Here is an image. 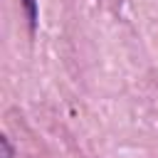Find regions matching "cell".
<instances>
[{
	"label": "cell",
	"instance_id": "obj_1",
	"mask_svg": "<svg viewBox=\"0 0 158 158\" xmlns=\"http://www.w3.org/2000/svg\"><path fill=\"white\" fill-rule=\"evenodd\" d=\"M22 5H25V12H27L30 25L35 27L37 25V0H22Z\"/></svg>",
	"mask_w": 158,
	"mask_h": 158
},
{
	"label": "cell",
	"instance_id": "obj_2",
	"mask_svg": "<svg viewBox=\"0 0 158 158\" xmlns=\"http://www.w3.org/2000/svg\"><path fill=\"white\" fill-rule=\"evenodd\" d=\"M2 158H12V151H10V143H7V138H2Z\"/></svg>",
	"mask_w": 158,
	"mask_h": 158
}]
</instances>
